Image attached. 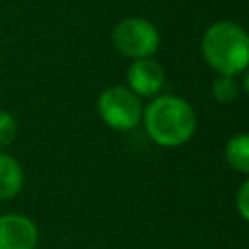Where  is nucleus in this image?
Returning a JSON list of instances; mask_svg holds the SVG:
<instances>
[{"mask_svg": "<svg viewBox=\"0 0 249 249\" xmlns=\"http://www.w3.org/2000/svg\"><path fill=\"white\" fill-rule=\"evenodd\" d=\"M200 51L208 66L226 76L245 72L249 62V41L241 25L233 21L212 23L200 41Z\"/></svg>", "mask_w": 249, "mask_h": 249, "instance_id": "f03ea898", "label": "nucleus"}, {"mask_svg": "<svg viewBox=\"0 0 249 249\" xmlns=\"http://www.w3.org/2000/svg\"><path fill=\"white\" fill-rule=\"evenodd\" d=\"M16 132H18V123L14 115L8 111H0V148L12 144V140L16 138Z\"/></svg>", "mask_w": 249, "mask_h": 249, "instance_id": "9d476101", "label": "nucleus"}, {"mask_svg": "<svg viewBox=\"0 0 249 249\" xmlns=\"http://www.w3.org/2000/svg\"><path fill=\"white\" fill-rule=\"evenodd\" d=\"M113 45L115 49L132 60L150 58L160 47V33L144 18H126L119 21L113 29Z\"/></svg>", "mask_w": 249, "mask_h": 249, "instance_id": "20e7f679", "label": "nucleus"}, {"mask_svg": "<svg viewBox=\"0 0 249 249\" xmlns=\"http://www.w3.org/2000/svg\"><path fill=\"white\" fill-rule=\"evenodd\" d=\"M224 156H226L228 165H230L233 171L247 175V173H249V136H247L245 132L233 134V136L226 142Z\"/></svg>", "mask_w": 249, "mask_h": 249, "instance_id": "6e6552de", "label": "nucleus"}, {"mask_svg": "<svg viewBox=\"0 0 249 249\" xmlns=\"http://www.w3.org/2000/svg\"><path fill=\"white\" fill-rule=\"evenodd\" d=\"M97 111L101 121L113 130H130L142 119L140 97L124 86H111L101 91L97 99Z\"/></svg>", "mask_w": 249, "mask_h": 249, "instance_id": "7ed1b4c3", "label": "nucleus"}, {"mask_svg": "<svg viewBox=\"0 0 249 249\" xmlns=\"http://www.w3.org/2000/svg\"><path fill=\"white\" fill-rule=\"evenodd\" d=\"M39 241L37 226L23 214L0 216V249H35Z\"/></svg>", "mask_w": 249, "mask_h": 249, "instance_id": "423d86ee", "label": "nucleus"}, {"mask_svg": "<svg viewBox=\"0 0 249 249\" xmlns=\"http://www.w3.org/2000/svg\"><path fill=\"white\" fill-rule=\"evenodd\" d=\"M212 95L220 103H231L239 95V84L235 76H226L218 74V78L212 82Z\"/></svg>", "mask_w": 249, "mask_h": 249, "instance_id": "1a4fd4ad", "label": "nucleus"}, {"mask_svg": "<svg viewBox=\"0 0 249 249\" xmlns=\"http://www.w3.org/2000/svg\"><path fill=\"white\" fill-rule=\"evenodd\" d=\"M126 88L140 99L156 97L165 84V72L156 60L138 58L126 70Z\"/></svg>", "mask_w": 249, "mask_h": 249, "instance_id": "39448f33", "label": "nucleus"}, {"mask_svg": "<svg viewBox=\"0 0 249 249\" xmlns=\"http://www.w3.org/2000/svg\"><path fill=\"white\" fill-rule=\"evenodd\" d=\"M142 119L146 134L161 148H179L187 144L196 130L193 105L177 95H156L142 111Z\"/></svg>", "mask_w": 249, "mask_h": 249, "instance_id": "f257e3e1", "label": "nucleus"}, {"mask_svg": "<svg viewBox=\"0 0 249 249\" xmlns=\"http://www.w3.org/2000/svg\"><path fill=\"white\" fill-rule=\"evenodd\" d=\"M235 208L241 220H247L249 216V181H243L237 195H235Z\"/></svg>", "mask_w": 249, "mask_h": 249, "instance_id": "9b49d317", "label": "nucleus"}, {"mask_svg": "<svg viewBox=\"0 0 249 249\" xmlns=\"http://www.w3.org/2000/svg\"><path fill=\"white\" fill-rule=\"evenodd\" d=\"M23 169L12 156L0 152V200H10L23 189Z\"/></svg>", "mask_w": 249, "mask_h": 249, "instance_id": "0eeeda50", "label": "nucleus"}]
</instances>
